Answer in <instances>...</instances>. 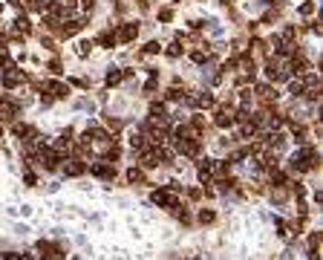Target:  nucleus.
<instances>
[{
    "label": "nucleus",
    "mask_w": 323,
    "mask_h": 260,
    "mask_svg": "<svg viewBox=\"0 0 323 260\" xmlns=\"http://www.w3.org/2000/svg\"><path fill=\"white\" fill-rule=\"evenodd\" d=\"M317 168V151L314 148H300V151L292 156V170L295 174H309V170Z\"/></svg>",
    "instance_id": "obj_1"
},
{
    "label": "nucleus",
    "mask_w": 323,
    "mask_h": 260,
    "mask_svg": "<svg viewBox=\"0 0 323 260\" xmlns=\"http://www.w3.org/2000/svg\"><path fill=\"white\" fill-rule=\"evenodd\" d=\"M90 174L92 177H99V180H116V168H113V162H95V165H90Z\"/></svg>",
    "instance_id": "obj_2"
},
{
    "label": "nucleus",
    "mask_w": 323,
    "mask_h": 260,
    "mask_svg": "<svg viewBox=\"0 0 323 260\" xmlns=\"http://www.w3.org/2000/svg\"><path fill=\"white\" fill-rule=\"evenodd\" d=\"M153 203H156V206H162V208H168V211H171L173 206H176V203H179V199L173 197V191H156V194H153Z\"/></svg>",
    "instance_id": "obj_3"
},
{
    "label": "nucleus",
    "mask_w": 323,
    "mask_h": 260,
    "mask_svg": "<svg viewBox=\"0 0 323 260\" xmlns=\"http://www.w3.org/2000/svg\"><path fill=\"white\" fill-rule=\"evenodd\" d=\"M41 162L46 170H58L61 168V151H41Z\"/></svg>",
    "instance_id": "obj_4"
},
{
    "label": "nucleus",
    "mask_w": 323,
    "mask_h": 260,
    "mask_svg": "<svg viewBox=\"0 0 323 260\" xmlns=\"http://www.w3.org/2000/svg\"><path fill=\"white\" fill-rule=\"evenodd\" d=\"M84 170H87V165H84L81 159H70L67 165H63V174H67V177H81Z\"/></svg>",
    "instance_id": "obj_5"
},
{
    "label": "nucleus",
    "mask_w": 323,
    "mask_h": 260,
    "mask_svg": "<svg viewBox=\"0 0 323 260\" xmlns=\"http://www.w3.org/2000/svg\"><path fill=\"white\" fill-rule=\"evenodd\" d=\"M15 136H18L20 142H32V139H38L35 127H29V125H15Z\"/></svg>",
    "instance_id": "obj_6"
},
{
    "label": "nucleus",
    "mask_w": 323,
    "mask_h": 260,
    "mask_svg": "<svg viewBox=\"0 0 323 260\" xmlns=\"http://www.w3.org/2000/svg\"><path fill=\"white\" fill-rule=\"evenodd\" d=\"M211 177H214V162H211V159H202V162H199V180L208 182Z\"/></svg>",
    "instance_id": "obj_7"
},
{
    "label": "nucleus",
    "mask_w": 323,
    "mask_h": 260,
    "mask_svg": "<svg viewBox=\"0 0 323 260\" xmlns=\"http://www.w3.org/2000/svg\"><path fill=\"white\" fill-rule=\"evenodd\" d=\"M127 182H133V185H144V182H147V177H144V170L130 168V170H127Z\"/></svg>",
    "instance_id": "obj_8"
},
{
    "label": "nucleus",
    "mask_w": 323,
    "mask_h": 260,
    "mask_svg": "<svg viewBox=\"0 0 323 260\" xmlns=\"http://www.w3.org/2000/svg\"><path fill=\"white\" fill-rule=\"evenodd\" d=\"M118 35H121V41H133V38L139 35V26H136V23H124Z\"/></svg>",
    "instance_id": "obj_9"
},
{
    "label": "nucleus",
    "mask_w": 323,
    "mask_h": 260,
    "mask_svg": "<svg viewBox=\"0 0 323 260\" xmlns=\"http://www.w3.org/2000/svg\"><path fill=\"white\" fill-rule=\"evenodd\" d=\"M216 125H219V127H231L234 125L231 110H219V113H216Z\"/></svg>",
    "instance_id": "obj_10"
},
{
    "label": "nucleus",
    "mask_w": 323,
    "mask_h": 260,
    "mask_svg": "<svg viewBox=\"0 0 323 260\" xmlns=\"http://www.w3.org/2000/svg\"><path fill=\"white\" fill-rule=\"evenodd\" d=\"M214 220H216V214L211 211V208H202V211H199V223L202 225H211Z\"/></svg>",
    "instance_id": "obj_11"
},
{
    "label": "nucleus",
    "mask_w": 323,
    "mask_h": 260,
    "mask_svg": "<svg viewBox=\"0 0 323 260\" xmlns=\"http://www.w3.org/2000/svg\"><path fill=\"white\" fill-rule=\"evenodd\" d=\"M121 78H124V72H107V84H116Z\"/></svg>",
    "instance_id": "obj_12"
},
{
    "label": "nucleus",
    "mask_w": 323,
    "mask_h": 260,
    "mask_svg": "<svg viewBox=\"0 0 323 260\" xmlns=\"http://www.w3.org/2000/svg\"><path fill=\"white\" fill-rule=\"evenodd\" d=\"M90 49H92V44H90V41H81V44H78V55H87Z\"/></svg>",
    "instance_id": "obj_13"
},
{
    "label": "nucleus",
    "mask_w": 323,
    "mask_h": 260,
    "mask_svg": "<svg viewBox=\"0 0 323 260\" xmlns=\"http://www.w3.org/2000/svg\"><path fill=\"white\" fill-rule=\"evenodd\" d=\"M3 64H9V52H6V46H0V67Z\"/></svg>",
    "instance_id": "obj_14"
},
{
    "label": "nucleus",
    "mask_w": 323,
    "mask_h": 260,
    "mask_svg": "<svg viewBox=\"0 0 323 260\" xmlns=\"http://www.w3.org/2000/svg\"><path fill=\"white\" fill-rule=\"evenodd\" d=\"M0 139H3V127H0Z\"/></svg>",
    "instance_id": "obj_15"
}]
</instances>
